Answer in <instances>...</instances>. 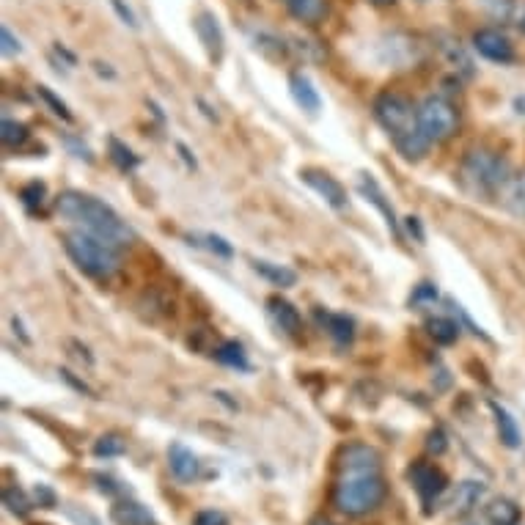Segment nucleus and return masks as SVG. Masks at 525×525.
Segmentation results:
<instances>
[{"instance_id": "obj_1", "label": "nucleus", "mask_w": 525, "mask_h": 525, "mask_svg": "<svg viewBox=\"0 0 525 525\" xmlns=\"http://www.w3.org/2000/svg\"><path fill=\"white\" fill-rule=\"evenodd\" d=\"M55 209H58L61 218L72 220L83 231L110 242V245H116V248H124V245L135 242V231L127 226V220H121L116 209L108 207L99 198L88 196V193L66 190V193L55 198Z\"/></svg>"}, {"instance_id": "obj_2", "label": "nucleus", "mask_w": 525, "mask_h": 525, "mask_svg": "<svg viewBox=\"0 0 525 525\" xmlns=\"http://www.w3.org/2000/svg\"><path fill=\"white\" fill-rule=\"evenodd\" d=\"M372 113L377 124L388 132V138L394 141L396 152L402 154L405 160H421L429 152L432 143L424 138L421 124H418V108L396 91H383L380 97L374 99Z\"/></svg>"}, {"instance_id": "obj_3", "label": "nucleus", "mask_w": 525, "mask_h": 525, "mask_svg": "<svg viewBox=\"0 0 525 525\" xmlns=\"http://www.w3.org/2000/svg\"><path fill=\"white\" fill-rule=\"evenodd\" d=\"M512 176V165L504 154L495 152L490 146H471L462 154L457 168V185L465 196L476 201H493L501 196V190Z\"/></svg>"}, {"instance_id": "obj_4", "label": "nucleus", "mask_w": 525, "mask_h": 525, "mask_svg": "<svg viewBox=\"0 0 525 525\" xmlns=\"http://www.w3.org/2000/svg\"><path fill=\"white\" fill-rule=\"evenodd\" d=\"M388 495L383 473H339L333 487V506L341 515L363 517L380 509Z\"/></svg>"}, {"instance_id": "obj_5", "label": "nucleus", "mask_w": 525, "mask_h": 525, "mask_svg": "<svg viewBox=\"0 0 525 525\" xmlns=\"http://www.w3.org/2000/svg\"><path fill=\"white\" fill-rule=\"evenodd\" d=\"M64 248L66 253H69V259L77 264V270L86 273L88 278L108 281V278H113V275L119 273V248L110 245V242L99 240L94 234H88V231H66Z\"/></svg>"}, {"instance_id": "obj_6", "label": "nucleus", "mask_w": 525, "mask_h": 525, "mask_svg": "<svg viewBox=\"0 0 525 525\" xmlns=\"http://www.w3.org/2000/svg\"><path fill=\"white\" fill-rule=\"evenodd\" d=\"M418 124H421V132H424V138H427L432 146H435V143H446L460 130V108H457L446 94H429V97L418 105Z\"/></svg>"}, {"instance_id": "obj_7", "label": "nucleus", "mask_w": 525, "mask_h": 525, "mask_svg": "<svg viewBox=\"0 0 525 525\" xmlns=\"http://www.w3.org/2000/svg\"><path fill=\"white\" fill-rule=\"evenodd\" d=\"M407 479H410L413 490H416L421 504H424V515H432V506L438 504L440 495L446 493V487H449L446 473L435 468V465H429V462H413L410 471H407Z\"/></svg>"}, {"instance_id": "obj_8", "label": "nucleus", "mask_w": 525, "mask_h": 525, "mask_svg": "<svg viewBox=\"0 0 525 525\" xmlns=\"http://www.w3.org/2000/svg\"><path fill=\"white\" fill-rule=\"evenodd\" d=\"M424 58V47L416 36L410 33L394 31L383 36L380 42V61L385 66H394V69H413Z\"/></svg>"}, {"instance_id": "obj_9", "label": "nucleus", "mask_w": 525, "mask_h": 525, "mask_svg": "<svg viewBox=\"0 0 525 525\" xmlns=\"http://www.w3.org/2000/svg\"><path fill=\"white\" fill-rule=\"evenodd\" d=\"M473 50L493 64H515V44L501 28H479L473 33Z\"/></svg>"}, {"instance_id": "obj_10", "label": "nucleus", "mask_w": 525, "mask_h": 525, "mask_svg": "<svg viewBox=\"0 0 525 525\" xmlns=\"http://www.w3.org/2000/svg\"><path fill=\"white\" fill-rule=\"evenodd\" d=\"M383 457L369 443H350L339 454V473H380Z\"/></svg>"}, {"instance_id": "obj_11", "label": "nucleus", "mask_w": 525, "mask_h": 525, "mask_svg": "<svg viewBox=\"0 0 525 525\" xmlns=\"http://www.w3.org/2000/svg\"><path fill=\"white\" fill-rule=\"evenodd\" d=\"M300 179L306 182L317 196H322L328 201L333 209H344L347 207V190L341 185L336 176H330L328 171H317V168H306L300 171Z\"/></svg>"}, {"instance_id": "obj_12", "label": "nucleus", "mask_w": 525, "mask_h": 525, "mask_svg": "<svg viewBox=\"0 0 525 525\" xmlns=\"http://www.w3.org/2000/svg\"><path fill=\"white\" fill-rule=\"evenodd\" d=\"M193 28H196L198 39L204 44V50L212 61H220L223 58V50H226V39H223V31H220L218 17L212 11H201L196 20H193Z\"/></svg>"}, {"instance_id": "obj_13", "label": "nucleus", "mask_w": 525, "mask_h": 525, "mask_svg": "<svg viewBox=\"0 0 525 525\" xmlns=\"http://www.w3.org/2000/svg\"><path fill=\"white\" fill-rule=\"evenodd\" d=\"M168 468H171V473L179 482H196L201 462L193 454V449H187L185 443H171L168 446Z\"/></svg>"}, {"instance_id": "obj_14", "label": "nucleus", "mask_w": 525, "mask_h": 525, "mask_svg": "<svg viewBox=\"0 0 525 525\" xmlns=\"http://www.w3.org/2000/svg\"><path fill=\"white\" fill-rule=\"evenodd\" d=\"M358 190H361V196H366V201H372L374 207L383 212L385 223H388V229L394 231L396 237H399V220H396V212L391 207V201L383 193V187L377 185V179L372 174H361L358 176Z\"/></svg>"}, {"instance_id": "obj_15", "label": "nucleus", "mask_w": 525, "mask_h": 525, "mask_svg": "<svg viewBox=\"0 0 525 525\" xmlns=\"http://www.w3.org/2000/svg\"><path fill=\"white\" fill-rule=\"evenodd\" d=\"M110 520H113V525H160L146 506L130 501V498L110 506Z\"/></svg>"}, {"instance_id": "obj_16", "label": "nucleus", "mask_w": 525, "mask_h": 525, "mask_svg": "<svg viewBox=\"0 0 525 525\" xmlns=\"http://www.w3.org/2000/svg\"><path fill=\"white\" fill-rule=\"evenodd\" d=\"M438 50L443 53V58H446V61L454 66V72H460L462 77H473V72H476V69H473L471 55H468V50L462 47L460 39H454V36H449V33H440Z\"/></svg>"}, {"instance_id": "obj_17", "label": "nucleus", "mask_w": 525, "mask_h": 525, "mask_svg": "<svg viewBox=\"0 0 525 525\" xmlns=\"http://www.w3.org/2000/svg\"><path fill=\"white\" fill-rule=\"evenodd\" d=\"M267 308H270V317L275 319V325L284 330V333H289V336H297V333H300L303 317H300V311H297L289 300L275 295L267 300Z\"/></svg>"}, {"instance_id": "obj_18", "label": "nucleus", "mask_w": 525, "mask_h": 525, "mask_svg": "<svg viewBox=\"0 0 525 525\" xmlns=\"http://www.w3.org/2000/svg\"><path fill=\"white\" fill-rule=\"evenodd\" d=\"M482 498H484V484L468 479V482L457 484V493H454V498H451L449 512L454 517L471 515L473 509L479 506V501H482Z\"/></svg>"}, {"instance_id": "obj_19", "label": "nucleus", "mask_w": 525, "mask_h": 525, "mask_svg": "<svg viewBox=\"0 0 525 525\" xmlns=\"http://www.w3.org/2000/svg\"><path fill=\"white\" fill-rule=\"evenodd\" d=\"M284 6L289 14L303 25H319L328 17L330 0H284Z\"/></svg>"}, {"instance_id": "obj_20", "label": "nucleus", "mask_w": 525, "mask_h": 525, "mask_svg": "<svg viewBox=\"0 0 525 525\" xmlns=\"http://www.w3.org/2000/svg\"><path fill=\"white\" fill-rule=\"evenodd\" d=\"M289 91H292V99H295L297 105L303 110H308V113H317V110L322 108V97H319V91L306 75L292 72V75H289Z\"/></svg>"}, {"instance_id": "obj_21", "label": "nucleus", "mask_w": 525, "mask_h": 525, "mask_svg": "<svg viewBox=\"0 0 525 525\" xmlns=\"http://www.w3.org/2000/svg\"><path fill=\"white\" fill-rule=\"evenodd\" d=\"M498 201H501V204H504L512 215H517V218H525V168L509 176V182H506V187L501 190Z\"/></svg>"}, {"instance_id": "obj_22", "label": "nucleus", "mask_w": 525, "mask_h": 525, "mask_svg": "<svg viewBox=\"0 0 525 525\" xmlns=\"http://www.w3.org/2000/svg\"><path fill=\"white\" fill-rule=\"evenodd\" d=\"M493 407V416H495V427H498V438L504 443L506 449H517L520 443H523V435H520V427H517V421L512 418L509 410H504L501 405H490Z\"/></svg>"}, {"instance_id": "obj_23", "label": "nucleus", "mask_w": 525, "mask_h": 525, "mask_svg": "<svg viewBox=\"0 0 525 525\" xmlns=\"http://www.w3.org/2000/svg\"><path fill=\"white\" fill-rule=\"evenodd\" d=\"M253 270L262 275L264 281H270L273 286H295L297 284V273L295 270H289L284 264H273V262H264V259H253Z\"/></svg>"}, {"instance_id": "obj_24", "label": "nucleus", "mask_w": 525, "mask_h": 525, "mask_svg": "<svg viewBox=\"0 0 525 525\" xmlns=\"http://www.w3.org/2000/svg\"><path fill=\"white\" fill-rule=\"evenodd\" d=\"M487 520L493 525H517L523 520V512L512 498H495L487 506Z\"/></svg>"}, {"instance_id": "obj_25", "label": "nucleus", "mask_w": 525, "mask_h": 525, "mask_svg": "<svg viewBox=\"0 0 525 525\" xmlns=\"http://www.w3.org/2000/svg\"><path fill=\"white\" fill-rule=\"evenodd\" d=\"M427 330L429 336L438 341V344H443V347H449V344L460 339V325L449 317H432L427 322Z\"/></svg>"}, {"instance_id": "obj_26", "label": "nucleus", "mask_w": 525, "mask_h": 525, "mask_svg": "<svg viewBox=\"0 0 525 525\" xmlns=\"http://www.w3.org/2000/svg\"><path fill=\"white\" fill-rule=\"evenodd\" d=\"M322 322H325L328 333L339 341V344H350V341L355 339V322H352L347 314H325Z\"/></svg>"}, {"instance_id": "obj_27", "label": "nucleus", "mask_w": 525, "mask_h": 525, "mask_svg": "<svg viewBox=\"0 0 525 525\" xmlns=\"http://www.w3.org/2000/svg\"><path fill=\"white\" fill-rule=\"evenodd\" d=\"M479 9L495 22H515L517 3L515 0H476Z\"/></svg>"}, {"instance_id": "obj_28", "label": "nucleus", "mask_w": 525, "mask_h": 525, "mask_svg": "<svg viewBox=\"0 0 525 525\" xmlns=\"http://www.w3.org/2000/svg\"><path fill=\"white\" fill-rule=\"evenodd\" d=\"M3 506H6V509H9L14 517H28L36 504H33L28 495L22 493L17 484H11V487H6V490H3Z\"/></svg>"}, {"instance_id": "obj_29", "label": "nucleus", "mask_w": 525, "mask_h": 525, "mask_svg": "<svg viewBox=\"0 0 525 525\" xmlns=\"http://www.w3.org/2000/svg\"><path fill=\"white\" fill-rule=\"evenodd\" d=\"M31 138V132H28V127L22 124V121H14V119H3V124H0V141H3V146H9V149H20L22 143Z\"/></svg>"}, {"instance_id": "obj_30", "label": "nucleus", "mask_w": 525, "mask_h": 525, "mask_svg": "<svg viewBox=\"0 0 525 525\" xmlns=\"http://www.w3.org/2000/svg\"><path fill=\"white\" fill-rule=\"evenodd\" d=\"M215 358H218L223 366H231V369H248V358H245V350H242L237 341H223L218 350H215Z\"/></svg>"}, {"instance_id": "obj_31", "label": "nucleus", "mask_w": 525, "mask_h": 525, "mask_svg": "<svg viewBox=\"0 0 525 525\" xmlns=\"http://www.w3.org/2000/svg\"><path fill=\"white\" fill-rule=\"evenodd\" d=\"M108 146H110V160L119 165L121 171H132V168H138L141 160H138V154L132 152L127 143H121L119 138H110Z\"/></svg>"}, {"instance_id": "obj_32", "label": "nucleus", "mask_w": 525, "mask_h": 525, "mask_svg": "<svg viewBox=\"0 0 525 525\" xmlns=\"http://www.w3.org/2000/svg\"><path fill=\"white\" fill-rule=\"evenodd\" d=\"M127 451V443L119 435H102V438L94 443V457L99 460H110V457H121Z\"/></svg>"}, {"instance_id": "obj_33", "label": "nucleus", "mask_w": 525, "mask_h": 525, "mask_svg": "<svg viewBox=\"0 0 525 525\" xmlns=\"http://www.w3.org/2000/svg\"><path fill=\"white\" fill-rule=\"evenodd\" d=\"M36 94H39V99H42V102H44V105H47V108L53 110V113H55V116H58V119L72 121V113H69V108H66V102H64V99L55 97L53 88L36 86Z\"/></svg>"}, {"instance_id": "obj_34", "label": "nucleus", "mask_w": 525, "mask_h": 525, "mask_svg": "<svg viewBox=\"0 0 525 525\" xmlns=\"http://www.w3.org/2000/svg\"><path fill=\"white\" fill-rule=\"evenodd\" d=\"M33 504L42 506V509H55L58 506V495L50 484H36L33 487Z\"/></svg>"}, {"instance_id": "obj_35", "label": "nucleus", "mask_w": 525, "mask_h": 525, "mask_svg": "<svg viewBox=\"0 0 525 525\" xmlns=\"http://www.w3.org/2000/svg\"><path fill=\"white\" fill-rule=\"evenodd\" d=\"M446 449H449V435H446V429L443 427H435L427 435V451L429 454H435V457H440Z\"/></svg>"}, {"instance_id": "obj_36", "label": "nucleus", "mask_w": 525, "mask_h": 525, "mask_svg": "<svg viewBox=\"0 0 525 525\" xmlns=\"http://www.w3.org/2000/svg\"><path fill=\"white\" fill-rule=\"evenodd\" d=\"M20 198H22V201H25V207H28V209L42 207L44 185H42V182H31V185H25V187H22Z\"/></svg>"}, {"instance_id": "obj_37", "label": "nucleus", "mask_w": 525, "mask_h": 525, "mask_svg": "<svg viewBox=\"0 0 525 525\" xmlns=\"http://www.w3.org/2000/svg\"><path fill=\"white\" fill-rule=\"evenodd\" d=\"M438 300V286L435 284H418L413 297H410V303L413 306H421V303H435Z\"/></svg>"}, {"instance_id": "obj_38", "label": "nucleus", "mask_w": 525, "mask_h": 525, "mask_svg": "<svg viewBox=\"0 0 525 525\" xmlns=\"http://www.w3.org/2000/svg\"><path fill=\"white\" fill-rule=\"evenodd\" d=\"M193 525H229V517L223 515L220 509H204V512H198Z\"/></svg>"}, {"instance_id": "obj_39", "label": "nucleus", "mask_w": 525, "mask_h": 525, "mask_svg": "<svg viewBox=\"0 0 525 525\" xmlns=\"http://www.w3.org/2000/svg\"><path fill=\"white\" fill-rule=\"evenodd\" d=\"M0 39H3V55H20L22 44L20 39H14V33L9 31V25L0 28Z\"/></svg>"}, {"instance_id": "obj_40", "label": "nucleus", "mask_w": 525, "mask_h": 525, "mask_svg": "<svg viewBox=\"0 0 525 525\" xmlns=\"http://www.w3.org/2000/svg\"><path fill=\"white\" fill-rule=\"evenodd\" d=\"M204 240H207V248L212 253H218V256H223V259H229L231 253V245L226 240H223V237H218V234H207V237H204Z\"/></svg>"}, {"instance_id": "obj_41", "label": "nucleus", "mask_w": 525, "mask_h": 525, "mask_svg": "<svg viewBox=\"0 0 525 525\" xmlns=\"http://www.w3.org/2000/svg\"><path fill=\"white\" fill-rule=\"evenodd\" d=\"M113 3V9L119 11V17L124 20V25H130V28H138V22H135V14L130 11V6H124V0H110Z\"/></svg>"}, {"instance_id": "obj_42", "label": "nucleus", "mask_w": 525, "mask_h": 525, "mask_svg": "<svg viewBox=\"0 0 525 525\" xmlns=\"http://www.w3.org/2000/svg\"><path fill=\"white\" fill-rule=\"evenodd\" d=\"M94 479H97V482H99V490H102V493H108V495L119 493V487H116V482H113V479H108V476H94Z\"/></svg>"}, {"instance_id": "obj_43", "label": "nucleus", "mask_w": 525, "mask_h": 525, "mask_svg": "<svg viewBox=\"0 0 525 525\" xmlns=\"http://www.w3.org/2000/svg\"><path fill=\"white\" fill-rule=\"evenodd\" d=\"M69 517H72V520H75V523H88V525H99V520L97 517H91V515H86V512H83V515H77L75 509H69Z\"/></svg>"}, {"instance_id": "obj_44", "label": "nucleus", "mask_w": 525, "mask_h": 525, "mask_svg": "<svg viewBox=\"0 0 525 525\" xmlns=\"http://www.w3.org/2000/svg\"><path fill=\"white\" fill-rule=\"evenodd\" d=\"M407 229L416 231L418 242H424V231H421V223H418V218H407Z\"/></svg>"}, {"instance_id": "obj_45", "label": "nucleus", "mask_w": 525, "mask_h": 525, "mask_svg": "<svg viewBox=\"0 0 525 525\" xmlns=\"http://www.w3.org/2000/svg\"><path fill=\"white\" fill-rule=\"evenodd\" d=\"M515 25H517V31L525 33V0H523V6H520V9H517V14H515Z\"/></svg>"}, {"instance_id": "obj_46", "label": "nucleus", "mask_w": 525, "mask_h": 525, "mask_svg": "<svg viewBox=\"0 0 525 525\" xmlns=\"http://www.w3.org/2000/svg\"><path fill=\"white\" fill-rule=\"evenodd\" d=\"M308 525H336V523H330L328 517H314Z\"/></svg>"}, {"instance_id": "obj_47", "label": "nucleus", "mask_w": 525, "mask_h": 525, "mask_svg": "<svg viewBox=\"0 0 525 525\" xmlns=\"http://www.w3.org/2000/svg\"><path fill=\"white\" fill-rule=\"evenodd\" d=\"M372 3H377V6H391V3H396V0H372Z\"/></svg>"}, {"instance_id": "obj_48", "label": "nucleus", "mask_w": 525, "mask_h": 525, "mask_svg": "<svg viewBox=\"0 0 525 525\" xmlns=\"http://www.w3.org/2000/svg\"><path fill=\"white\" fill-rule=\"evenodd\" d=\"M517 525H520V523H517Z\"/></svg>"}]
</instances>
